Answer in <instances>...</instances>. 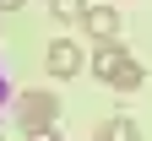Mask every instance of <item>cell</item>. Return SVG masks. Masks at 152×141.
<instances>
[{"label": "cell", "instance_id": "6", "mask_svg": "<svg viewBox=\"0 0 152 141\" xmlns=\"http://www.w3.org/2000/svg\"><path fill=\"white\" fill-rule=\"evenodd\" d=\"M141 82H147V71L136 65V60H125V65H120V76H114V82H109V87H120V92H136Z\"/></svg>", "mask_w": 152, "mask_h": 141}, {"label": "cell", "instance_id": "4", "mask_svg": "<svg viewBox=\"0 0 152 141\" xmlns=\"http://www.w3.org/2000/svg\"><path fill=\"white\" fill-rule=\"evenodd\" d=\"M82 27H87V38H98V44H109V38H120V11H114V6H87Z\"/></svg>", "mask_w": 152, "mask_h": 141}, {"label": "cell", "instance_id": "2", "mask_svg": "<svg viewBox=\"0 0 152 141\" xmlns=\"http://www.w3.org/2000/svg\"><path fill=\"white\" fill-rule=\"evenodd\" d=\"M44 65H49V76H76L82 71V44H71V38H54V44L44 49Z\"/></svg>", "mask_w": 152, "mask_h": 141}, {"label": "cell", "instance_id": "10", "mask_svg": "<svg viewBox=\"0 0 152 141\" xmlns=\"http://www.w3.org/2000/svg\"><path fill=\"white\" fill-rule=\"evenodd\" d=\"M16 6H22V0H0V11H16Z\"/></svg>", "mask_w": 152, "mask_h": 141}, {"label": "cell", "instance_id": "9", "mask_svg": "<svg viewBox=\"0 0 152 141\" xmlns=\"http://www.w3.org/2000/svg\"><path fill=\"white\" fill-rule=\"evenodd\" d=\"M6 98H11V82H6V71H0V103H6Z\"/></svg>", "mask_w": 152, "mask_h": 141}, {"label": "cell", "instance_id": "1", "mask_svg": "<svg viewBox=\"0 0 152 141\" xmlns=\"http://www.w3.org/2000/svg\"><path fill=\"white\" fill-rule=\"evenodd\" d=\"M16 119H22V130H38V125H54L60 119V98L44 92V87H27L16 98Z\"/></svg>", "mask_w": 152, "mask_h": 141}, {"label": "cell", "instance_id": "8", "mask_svg": "<svg viewBox=\"0 0 152 141\" xmlns=\"http://www.w3.org/2000/svg\"><path fill=\"white\" fill-rule=\"evenodd\" d=\"M27 141H60V130H54V125H38V130H27Z\"/></svg>", "mask_w": 152, "mask_h": 141}, {"label": "cell", "instance_id": "3", "mask_svg": "<svg viewBox=\"0 0 152 141\" xmlns=\"http://www.w3.org/2000/svg\"><path fill=\"white\" fill-rule=\"evenodd\" d=\"M125 60H130V49L120 44V38H109V44H98V49H92V76H98V82H114Z\"/></svg>", "mask_w": 152, "mask_h": 141}, {"label": "cell", "instance_id": "7", "mask_svg": "<svg viewBox=\"0 0 152 141\" xmlns=\"http://www.w3.org/2000/svg\"><path fill=\"white\" fill-rule=\"evenodd\" d=\"M49 11L60 16V22H82V16H87V0H49Z\"/></svg>", "mask_w": 152, "mask_h": 141}, {"label": "cell", "instance_id": "5", "mask_svg": "<svg viewBox=\"0 0 152 141\" xmlns=\"http://www.w3.org/2000/svg\"><path fill=\"white\" fill-rule=\"evenodd\" d=\"M98 141H141V125H136L130 114H114V119L98 125Z\"/></svg>", "mask_w": 152, "mask_h": 141}]
</instances>
